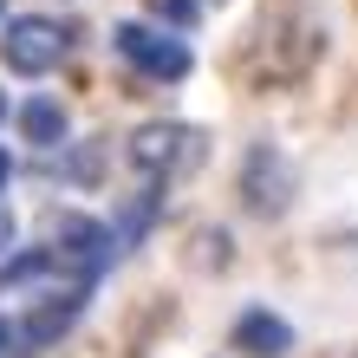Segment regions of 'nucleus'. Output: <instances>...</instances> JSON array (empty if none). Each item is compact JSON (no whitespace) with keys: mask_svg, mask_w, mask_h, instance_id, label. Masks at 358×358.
Masks as SVG:
<instances>
[{"mask_svg":"<svg viewBox=\"0 0 358 358\" xmlns=\"http://www.w3.org/2000/svg\"><path fill=\"white\" fill-rule=\"evenodd\" d=\"M124 157H131V170L137 176H150V182H170L182 170H196V163L208 157V137L196 131V124H137L131 143H124Z\"/></svg>","mask_w":358,"mask_h":358,"instance_id":"f257e3e1","label":"nucleus"},{"mask_svg":"<svg viewBox=\"0 0 358 358\" xmlns=\"http://www.w3.org/2000/svg\"><path fill=\"white\" fill-rule=\"evenodd\" d=\"M111 261H117V228H104V222H92V215H66V222H59L52 273H66V280L92 287Z\"/></svg>","mask_w":358,"mask_h":358,"instance_id":"f03ea898","label":"nucleus"},{"mask_svg":"<svg viewBox=\"0 0 358 358\" xmlns=\"http://www.w3.org/2000/svg\"><path fill=\"white\" fill-rule=\"evenodd\" d=\"M66 52H72V27H66V20L27 13V20H13V27H7V66L27 72V78L59 72V66H66Z\"/></svg>","mask_w":358,"mask_h":358,"instance_id":"7ed1b4c3","label":"nucleus"},{"mask_svg":"<svg viewBox=\"0 0 358 358\" xmlns=\"http://www.w3.org/2000/svg\"><path fill=\"white\" fill-rule=\"evenodd\" d=\"M117 52H124V66H137L143 78H157V85H176V78H189V66H196V52H189L176 33H157V27H117Z\"/></svg>","mask_w":358,"mask_h":358,"instance_id":"20e7f679","label":"nucleus"},{"mask_svg":"<svg viewBox=\"0 0 358 358\" xmlns=\"http://www.w3.org/2000/svg\"><path fill=\"white\" fill-rule=\"evenodd\" d=\"M287 202H293L287 157L273 150V143H255V150L241 157V208H248V215H280Z\"/></svg>","mask_w":358,"mask_h":358,"instance_id":"39448f33","label":"nucleus"},{"mask_svg":"<svg viewBox=\"0 0 358 358\" xmlns=\"http://www.w3.org/2000/svg\"><path fill=\"white\" fill-rule=\"evenodd\" d=\"M85 300H92V287H78V280H72V287L39 293V300H33V313H27V326H20V339H27L33 352H39V345H59L78 320H85Z\"/></svg>","mask_w":358,"mask_h":358,"instance_id":"423d86ee","label":"nucleus"},{"mask_svg":"<svg viewBox=\"0 0 358 358\" xmlns=\"http://www.w3.org/2000/svg\"><path fill=\"white\" fill-rule=\"evenodd\" d=\"M235 345L248 358H280L293 345V326L280 320V313H267V306H248L241 320H235Z\"/></svg>","mask_w":358,"mask_h":358,"instance_id":"0eeeda50","label":"nucleus"},{"mask_svg":"<svg viewBox=\"0 0 358 358\" xmlns=\"http://www.w3.org/2000/svg\"><path fill=\"white\" fill-rule=\"evenodd\" d=\"M20 131H27L39 150H59V143H66V131H72V124H66V104L46 98V92L27 98V104H20Z\"/></svg>","mask_w":358,"mask_h":358,"instance_id":"6e6552de","label":"nucleus"},{"mask_svg":"<svg viewBox=\"0 0 358 358\" xmlns=\"http://www.w3.org/2000/svg\"><path fill=\"white\" fill-rule=\"evenodd\" d=\"M157 222V189H150V196H131V202H124V235H131V241H143V228H150Z\"/></svg>","mask_w":358,"mask_h":358,"instance_id":"1a4fd4ad","label":"nucleus"},{"mask_svg":"<svg viewBox=\"0 0 358 358\" xmlns=\"http://www.w3.org/2000/svg\"><path fill=\"white\" fill-rule=\"evenodd\" d=\"M150 13H157V20H170V27H196L202 0H150Z\"/></svg>","mask_w":358,"mask_h":358,"instance_id":"9d476101","label":"nucleus"},{"mask_svg":"<svg viewBox=\"0 0 358 358\" xmlns=\"http://www.w3.org/2000/svg\"><path fill=\"white\" fill-rule=\"evenodd\" d=\"M7 345H13V320L0 313V358H7Z\"/></svg>","mask_w":358,"mask_h":358,"instance_id":"9b49d317","label":"nucleus"},{"mask_svg":"<svg viewBox=\"0 0 358 358\" xmlns=\"http://www.w3.org/2000/svg\"><path fill=\"white\" fill-rule=\"evenodd\" d=\"M7 241H13V215L0 208V248H7Z\"/></svg>","mask_w":358,"mask_h":358,"instance_id":"f8f14e48","label":"nucleus"},{"mask_svg":"<svg viewBox=\"0 0 358 358\" xmlns=\"http://www.w3.org/2000/svg\"><path fill=\"white\" fill-rule=\"evenodd\" d=\"M7 170H13V157H7V150H0V189H7Z\"/></svg>","mask_w":358,"mask_h":358,"instance_id":"ddd939ff","label":"nucleus"},{"mask_svg":"<svg viewBox=\"0 0 358 358\" xmlns=\"http://www.w3.org/2000/svg\"><path fill=\"white\" fill-rule=\"evenodd\" d=\"M0 117H7V92H0Z\"/></svg>","mask_w":358,"mask_h":358,"instance_id":"4468645a","label":"nucleus"},{"mask_svg":"<svg viewBox=\"0 0 358 358\" xmlns=\"http://www.w3.org/2000/svg\"><path fill=\"white\" fill-rule=\"evenodd\" d=\"M0 13H7V0H0Z\"/></svg>","mask_w":358,"mask_h":358,"instance_id":"2eb2a0df","label":"nucleus"}]
</instances>
